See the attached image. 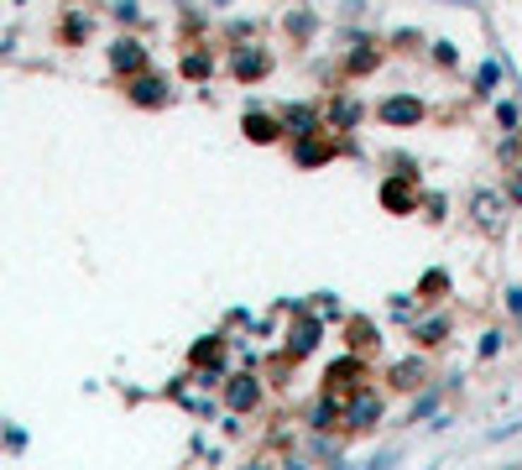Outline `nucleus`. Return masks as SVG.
<instances>
[{
  "mask_svg": "<svg viewBox=\"0 0 522 470\" xmlns=\"http://www.w3.org/2000/svg\"><path fill=\"white\" fill-rule=\"evenodd\" d=\"M381 115H386V120L397 126V120H418V115H423V105H418V100H392V105H386Z\"/></svg>",
  "mask_w": 522,
  "mask_h": 470,
  "instance_id": "obj_1",
  "label": "nucleus"
},
{
  "mask_svg": "<svg viewBox=\"0 0 522 470\" xmlns=\"http://www.w3.org/2000/svg\"><path fill=\"white\" fill-rule=\"evenodd\" d=\"M230 402H235V408H251V402H256V387H251L246 376H235V382H230Z\"/></svg>",
  "mask_w": 522,
  "mask_h": 470,
  "instance_id": "obj_2",
  "label": "nucleus"
},
{
  "mask_svg": "<svg viewBox=\"0 0 522 470\" xmlns=\"http://www.w3.org/2000/svg\"><path fill=\"white\" fill-rule=\"evenodd\" d=\"M115 63H120V69H136V63H141V52L131 47V42H120V52H115Z\"/></svg>",
  "mask_w": 522,
  "mask_h": 470,
  "instance_id": "obj_3",
  "label": "nucleus"
},
{
  "mask_svg": "<svg viewBox=\"0 0 522 470\" xmlns=\"http://www.w3.org/2000/svg\"><path fill=\"white\" fill-rule=\"evenodd\" d=\"M314 345V324H298V340H292V351H309Z\"/></svg>",
  "mask_w": 522,
  "mask_h": 470,
  "instance_id": "obj_4",
  "label": "nucleus"
},
{
  "mask_svg": "<svg viewBox=\"0 0 522 470\" xmlns=\"http://www.w3.org/2000/svg\"><path fill=\"white\" fill-rule=\"evenodd\" d=\"M397 387H418V366H397Z\"/></svg>",
  "mask_w": 522,
  "mask_h": 470,
  "instance_id": "obj_5",
  "label": "nucleus"
},
{
  "mask_svg": "<svg viewBox=\"0 0 522 470\" xmlns=\"http://www.w3.org/2000/svg\"><path fill=\"white\" fill-rule=\"evenodd\" d=\"M475 214L480 220H497V199H475Z\"/></svg>",
  "mask_w": 522,
  "mask_h": 470,
  "instance_id": "obj_6",
  "label": "nucleus"
},
{
  "mask_svg": "<svg viewBox=\"0 0 522 470\" xmlns=\"http://www.w3.org/2000/svg\"><path fill=\"white\" fill-rule=\"evenodd\" d=\"M251 136L266 141V136H272V120H261V115H256V120H251Z\"/></svg>",
  "mask_w": 522,
  "mask_h": 470,
  "instance_id": "obj_7",
  "label": "nucleus"
},
{
  "mask_svg": "<svg viewBox=\"0 0 522 470\" xmlns=\"http://www.w3.org/2000/svg\"><path fill=\"white\" fill-rule=\"evenodd\" d=\"M475 84H480V89H491V84H497V63H486V69L475 74Z\"/></svg>",
  "mask_w": 522,
  "mask_h": 470,
  "instance_id": "obj_8",
  "label": "nucleus"
},
{
  "mask_svg": "<svg viewBox=\"0 0 522 470\" xmlns=\"http://www.w3.org/2000/svg\"><path fill=\"white\" fill-rule=\"evenodd\" d=\"M136 100H162V84H157V78H152V84H141V89H136Z\"/></svg>",
  "mask_w": 522,
  "mask_h": 470,
  "instance_id": "obj_9",
  "label": "nucleus"
}]
</instances>
